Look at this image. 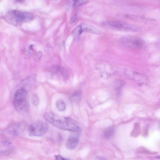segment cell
<instances>
[{
  "instance_id": "cell-12",
  "label": "cell",
  "mask_w": 160,
  "mask_h": 160,
  "mask_svg": "<svg viewBox=\"0 0 160 160\" xmlns=\"http://www.w3.org/2000/svg\"><path fill=\"white\" fill-rule=\"evenodd\" d=\"M56 105L58 110L60 111H63L66 109V104L62 99H59L57 101Z\"/></svg>"
},
{
  "instance_id": "cell-16",
  "label": "cell",
  "mask_w": 160,
  "mask_h": 160,
  "mask_svg": "<svg viewBox=\"0 0 160 160\" xmlns=\"http://www.w3.org/2000/svg\"><path fill=\"white\" fill-rule=\"evenodd\" d=\"M87 1L85 0H76L74 2L73 6L75 8L78 7L84 4Z\"/></svg>"
},
{
  "instance_id": "cell-1",
  "label": "cell",
  "mask_w": 160,
  "mask_h": 160,
  "mask_svg": "<svg viewBox=\"0 0 160 160\" xmlns=\"http://www.w3.org/2000/svg\"><path fill=\"white\" fill-rule=\"evenodd\" d=\"M43 117L47 122L60 129L73 132H78L81 130L80 127L68 118L57 116L50 112L44 113Z\"/></svg>"
},
{
  "instance_id": "cell-11",
  "label": "cell",
  "mask_w": 160,
  "mask_h": 160,
  "mask_svg": "<svg viewBox=\"0 0 160 160\" xmlns=\"http://www.w3.org/2000/svg\"><path fill=\"white\" fill-rule=\"evenodd\" d=\"M35 80V77L34 75H31L23 81V88L26 90V88H29L30 87L32 84L34 82Z\"/></svg>"
},
{
  "instance_id": "cell-5",
  "label": "cell",
  "mask_w": 160,
  "mask_h": 160,
  "mask_svg": "<svg viewBox=\"0 0 160 160\" xmlns=\"http://www.w3.org/2000/svg\"><path fill=\"white\" fill-rule=\"evenodd\" d=\"M48 125L41 121L35 122L31 124L28 129L29 135L32 136H42L47 132Z\"/></svg>"
},
{
  "instance_id": "cell-9",
  "label": "cell",
  "mask_w": 160,
  "mask_h": 160,
  "mask_svg": "<svg viewBox=\"0 0 160 160\" xmlns=\"http://www.w3.org/2000/svg\"><path fill=\"white\" fill-rule=\"evenodd\" d=\"M79 138V134L77 133H74L71 135L66 142V148L70 150L74 149L78 143Z\"/></svg>"
},
{
  "instance_id": "cell-10",
  "label": "cell",
  "mask_w": 160,
  "mask_h": 160,
  "mask_svg": "<svg viewBox=\"0 0 160 160\" xmlns=\"http://www.w3.org/2000/svg\"><path fill=\"white\" fill-rule=\"evenodd\" d=\"M12 146L10 142L4 141L0 142V154L7 155L12 152Z\"/></svg>"
},
{
  "instance_id": "cell-14",
  "label": "cell",
  "mask_w": 160,
  "mask_h": 160,
  "mask_svg": "<svg viewBox=\"0 0 160 160\" xmlns=\"http://www.w3.org/2000/svg\"><path fill=\"white\" fill-rule=\"evenodd\" d=\"M71 97V98L72 100L78 102L80 101L81 99V92L80 91H77L73 92Z\"/></svg>"
},
{
  "instance_id": "cell-8",
  "label": "cell",
  "mask_w": 160,
  "mask_h": 160,
  "mask_svg": "<svg viewBox=\"0 0 160 160\" xmlns=\"http://www.w3.org/2000/svg\"><path fill=\"white\" fill-rule=\"evenodd\" d=\"M83 32L97 34H100L101 33L99 30L94 26L88 24L82 23L76 28L74 33L80 35Z\"/></svg>"
},
{
  "instance_id": "cell-4",
  "label": "cell",
  "mask_w": 160,
  "mask_h": 160,
  "mask_svg": "<svg viewBox=\"0 0 160 160\" xmlns=\"http://www.w3.org/2000/svg\"><path fill=\"white\" fill-rule=\"evenodd\" d=\"M119 43L127 48L136 49L144 48L145 45L144 41L141 38L134 36H127L121 38Z\"/></svg>"
},
{
  "instance_id": "cell-13",
  "label": "cell",
  "mask_w": 160,
  "mask_h": 160,
  "mask_svg": "<svg viewBox=\"0 0 160 160\" xmlns=\"http://www.w3.org/2000/svg\"><path fill=\"white\" fill-rule=\"evenodd\" d=\"M114 130L112 127H109L106 129L104 133V136L105 138H109L113 135Z\"/></svg>"
},
{
  "instance_id": "cell-15",
  "label": "cell",
  "mask_w": 160,
  "mask_h": 160,
  "mask_svg": "<svg viewBox=\"0 0 160 160\" xmlns=\"http://www.w3.org/2000/svg\"><path fill=\"white\" fill-rule=\"evenodd\" d=\"M33 104L35 106L38 105L39 103V99L38 96L35 94H33L32 98Z\"/></svg>"
},
{
  "instance_id": "cell-6",
  "label": "cell",
  "mask_w": 160,
  "mask_h": 160,
  "mask_svg": "<svg viewBox=\"0 0 160 160\" xmlns=\"http://www.w3.org/2000/svg\"><path fill=\"white\" fill-rule=\"evenodd\" d=\"M107 23L109 26L120 30L136 32L139 29L136 25L119 20L110 21Z\"/></svg>"
},
{
  "instance_id": "cell-18",
  "label": "cell",
  "mask_w": 160,
  "mask_h": 160,
  "mask_svg": "<svg viewBox=\"0 0 160 160\" xmlns=\"http://www.w3.org/2000/svg\"><path fill=\"white\" fill-rule=\"evenodd\" d=\"M77 16L76 14H74L73 16L70 19L69 22L70 23H72L74 22L77 19Z\"/></svg>"
},
{
  "instance_id": "cell-17",
  "label": "cell",
  "mask_w": 160,
  "mask_h": 160,
  "mask_svg": "<svg viewBox=\"0 0 160 160\" xmlns=\"http://www.w3.org/2000/svg\"><path fill=\"white\" fill-rule=\"evenodd\" d=\"M55 158L56 160H72L69 158H64L59 155L55 156Z\"/></svg>"
},
{
  "instance_id": "cell-3",
  "label": "cell",
  "mask_w": 160,
  "mask_h": 160,
  "mask_svg": "<svg viewBox=\"0 0 160 160\" xmlns=\"http://www.w3.org/2000/svg\"><path fill=\"white\" fill-rule=\"evenodd\" d=\"M33 17V15L30 12L13 10L8 12L5 15L4 18L8 23L18 25L31 20Z\"/></svg>"
},
{
  "instance_id": "cell-2",
  "label": "cell",
  "mask_w": 160,
  "mask_h": 160,
  "mask_svg": "<svg viewBox=\"0 0 160 160\" xmlns=\"http://www.w3.org/2000/svg\"><path fill=\"white\" fill-rule=\"evenodd\" d=\"M27 95V91L22 88L18 89L15 93L13 104L16 111L19 114H24L29 110Z\"/></svg>"
},
{
  "instance_id": "cell-7",
  "label": "cell",
  "mask_w": 160,
  "mask_h": 160,
  "mask_svg": "<svg viewBox=\"0 0 160 160\" xmlns=\"http://www.w3.org/2000/svg\"><path fill=\"white\" fill-rule=\"evenodd\" d=\"M25 125L23 122L13 123L8 126L3 133L7 137H13L21 133L25 129Z\"/></svg>"
}]
</instances>
